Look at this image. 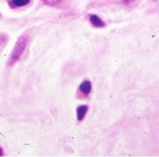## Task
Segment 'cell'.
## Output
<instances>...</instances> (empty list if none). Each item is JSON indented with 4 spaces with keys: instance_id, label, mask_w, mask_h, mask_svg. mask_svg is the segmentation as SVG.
Returning <instances> with one entry per match:
<instances>
[{
    "instance_id": "cell-1",
    "label": "cell",
    "mask_w": 159,
    "mask_h": 157,
    "mask_svg": "<svg viewBox=\"0 0 159 157\" xmlns=\"http://www.w3.org/2000/svg\"><path fill=\"white\" fill-rule=\"evenodd\" d=\"M27 43H29V37H27V35H22L19 38L16 46H14L13 50H12L11 56H10V58H9L8 66H13L16 61H19V59L21 58L22 53H24L25 48H26Z\"/></svg>"
},
{
    "instance_id": "cell-2",
    "label": "cell",
    "mask_w": 159,
    "mask_h": 157,
    "mask_svg": "<svg viewBox=\"0 0 159 157\" xmlns=\"http://www.w3.org/2000/svg\"><path fill=\"white\" fill-rule=\"evenodd\" d=\"M87 110H89V106H86V105H82V106L77 107L76 116H77V120H79V121H82V120L84 119Z\"/></svg>"
},
{
    "instance_id": "cell-3",
    "label": "cell",
    "mask_w": 159,
    "mask_h": 157,
    "mask_svg": "<svg viewBox=\"0 0 159 157\" xmlns=\"http://www.w3.org/2000/svg\"><path fill=\"white\" fill-rule=\"evenodd\" d=\"M89 21H91V23L95 27H104L105 26L104 21H102L99 16H95V14H91V16H89Z\"/></svg>"
},
{
    "instance_id": "cell-4",
    "label": "cell",
    "mask_w": 159,
    "mask_h": 157,
    "mask_svg": "<svg viewBox=\"0 0 159 157\" xmlns=\"http://www.w3.org/2000/svg\"><path fill=\"white\" fill-rule=\"evenodd\" d=\"M80 91L82 92L84 95H89L92 91V83L87 80L82 82V84L80 85Z\"/></svg>"
},
{
    "instance_id": "cell-5",
    "label": "cell",
    "mask_w": 159,
    "mask_h": 157,
    "mask_svg": "<svg viewBox=\"0 0 159 157\" xmlns=\"http://www.w3.org/2000/svg\"><path fill=\"white\" fill-rule=\"evenodd\" d=\"M31 0H11V6L12 7H24V6L29 5Z\"/></svg>"
},
{
    "instance_id": "cell-6",
    "label": "cell",
    "mask_w": 159,
    "mask_h": 157,
    "mask_svg": "<svg viewBox=\"0 0 159 157\" xmlns=\"http://www.w3.org/2000/svg\"><path fill=\"white\" fill-rule=\"evenodd\" d=\"M8 36L6 35V34H0V44L2 45V46H5V44L8 42Z\"/></svg>"
},
{
    "instance_id": "cell-7",
    "label": "cell",
    "mask_w": 159,
    "mask_h": 157,
    "mask_svg": "<svg viewBox=\"0 0 159 157\" xmlns=\"http://www.w3.org/2000/svg\"><path fill=\"white\" fill-rule=\"evenodd\" d=\"M1 155H3V150H2V148L0 147V156H1Z\"/></svg>"
}]
</instances>
